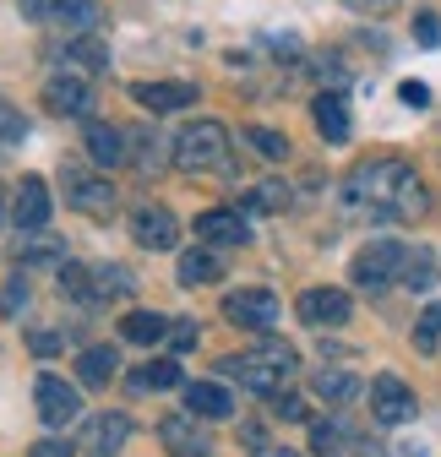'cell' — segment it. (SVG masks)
<instances>
[{"instance_id":"2e32d148","label":"cell","mask_w":441,"mask_h":457,"mask_svg":"<svg viewBox=\"0 0 441 457\" xmlns=\"http://www.w3.org/2000/svg\"><path fill=\"white\" fill-rule=\"evenodd\" d=\"M12 218H17V228H22V235H38V228L49 223V186H44L38 175H28V180L17 186Z\"/></svg>"},{"instance_id":"4316f807","label":"cell","mask_w":441,"mask_h":457,"mask_svg":"<svg viewBox=\"0 0 441 457\" xmlns=\"http://www.w3.org/2000/svg\"><path fill=\"white\" fill-rule=\"evenodd\" d=\"M398 283H404V289H414V295H425L430 283H436V251H409Z\"/></svg>"},{"instance_id":"8992f818","label":"cell","mask_w":441,"mask_h":457,"mask_svg":"<svg viewBox=\"0 0 441 457\" xmlns=\"http://www.w3.org/2000/svg\"><path fill=\"white\" fill-rule=\"evenodd\" d=\"M370 414H376V425H409L420 414V403L398 376H376L370 381Z\"/></svg>"},{"instance_id":"484cf974","label":"cell","mask_w":441,"mask_h":457,"mask_svg":"<svg viewBox=\"0 0 441 457\" xmlns=\"http://www.w3.org/2000/svg\"><path fill=\"white\" fill-rule=\"evenodd\" d=\"M54 17H61V22H71V33H93V28L104 22L98 0H54Z\"/></svg>"},{"instance_id":"3957f363","label":"cell","mask_w":441,"mask_h":457,"mask_svg":"<svg viewBox=\"0 0 441 457\" xmlns=\"http://www.w3.org/2000/svg\"><path fill=\"white\" fill-rule=\"evenodd\" d=\"M404 256H409V245H398V240H370V245L354 256L349 283H354V289H365V295L393 289V283L404 278Z\"/></svg>"},{"instance_id":"7a4b0ae2","label":"cell","mask_w":441,"mask_h":457,"mask_svg":"<svg viewBox=\"0 0 441 457\" xmlns=\"http://www.w3.org/2000/svg\"><path fill=\"white\" fill-rule=\"evenodd\" d=\"M170 163L186 169V175H218V169H229V131L218 120L180 126V137L170 142Z\"/></svg>"},{"instance_id":"d4e9b609","label":"cell","mask_w":441,"mask_h":457,"mask_svg":"<svg viewBox=\"0 0 441 457\" xmlns=\"http://www.w3.org/2000/svg\"><path fill=\"white\" fill-rule=\"evenodd\" d=\"M425 212H430V191H425V186H420V175H414V180H409V186L393 196L387 218H398V223H414V218H425Z\"/></svg>"},{"instance_id":"52a82bcc","label":"cell","mask_w":441,"mask_h":457,"mask_svg":"<svg viewBox=\"0 0 441 457\" xmlns=\"http://www.w3.org/2000/svg\"><path fill=\"white\" fill-rule=\"evenodd\" d=\"M131 240L142 251H175L180 245V223L170 207H137L131 212Z\"/></svg>"},{"instance_id":"83f0119b","label":"cell","mask_w":441,"mask_h":457,"mask_svg":"<svg viewBox=\"0 0 441 457\" xmlns=\"http://www.w3.org/2000/svg\"><path fill=\"white\" fill-rule=\"evenodd\" d=\"M137 289V278L126 267H93V295L98 300H126Z\"/></svg>"},{"instance_id":"7c38bea8","label":"cell","mask_w":441,"mask_h":457,"mask_svg":"<svg viewBox=\"0 0 441 457\" xmlns=\"http://www.w3.org/2000/svg\"><path fill=\"white\" fill-rule=\"evenodd\" d=\"M44 109L49 114H61V120H82V114L93 109V93H87V82L82 77H49L44 82Z\"/></svg>"},{"instance_id":"f546056e","label":"cell","mask_w":441,"mask_h":457,"mask_svg":"<svg viewBox=\"0 0 441 457\" xmlns=\"http://www.w3.org/2000/svg\"><path fill=\"white\" fill-rule=\"evenodd\" d=\"M245 142L262 153V158H272V163H279V158H289V137L284 131H267V126H245Z\"/></svg>"},{"instance_id":"cb8c5ba5","label":"cell","mask_w":441,"mask_h":457,"mask_svg":"<svg viewBox=\"0 0 441 457\" xmlns=\"http://www.w3.org/2000/svg\"><path fill=\"white\" fill-rule=\"evenodd\" d=\"M316 397H327V403H349V397H360V376L354 370H316Z\"/></svg>"},{"instance_id":"74e56055","label":"cell","mask_w":441,"mask_h":457,"mask_svg":"<svg viewBox=\"0 0 441 457\" xmlns=\"http://www.w3.org/2000/svg\"><path fill=\"white\" fill-rule=\"evenodd\" d=\"M272 414L289 420V425H305V420H311V414H305V397H295V392H279V397H272Z\"/></svg>"},{"instance_id":"9c48e42d","label":"cell","mask_w":441,"mask_h":457,"mask_svg":"<svg viewBox=\"0 0 441 457\" xmlns=\"http://www.w3.org/2000/svg\"><path fill=\"white\" fill-rule=\"evenodd\" d=\"M158 441H163V452H170V457H212V441H207V430L196 425L191 409L163 420L158 425Z\"/></svg>"},{"instance_id":"5bb4252c","label":"cell","mask_w":441,"mask_h":457,"mask_svg":"<svg viewBox=\"0 0 441 457\" xmlns=\"http://www.w3.org/2000/svg\"><path fill=\"white\" fill-rule=\"evenodd\" d=\"M66 202H71L77 212L109 218V212H115V186H109V180H93V175H77V169H66Z\"/></svg>"},{"instance_id":"44dd1931","label":"cell","mask_w":441,"mask_h":457,"mask_svg":"<svg viewBox=\"0 0 441 457\" xmlns=\"http://www.w3.org/2000/svg\"><path fill=\"white\" fill-rule=\"evenodd\" d=\"M77 370H82V386H109L115 370H121V354L115 349H82Z\"/></svg>"},{"instance_id":"8d00e7d4","label":"cell","mask_w":441,"mask_h":457,"mask_svg":"<svg viewBox=\"0 0 441 457\" xmlns=\"http://www.w3.org/2000/svg\"><path fill=\"white\" fill-rule=\"evenodd\" d=\"M28 137V126H22V114L6 104V98H0V147H12V142H22Z\"/></svg>"},{"instance_id":"b9f144b4","label":"cell","mask_w":441,"mask_h":457,"mask_svg":"<svg viewBox=\"0 0 441 457\" xmlns=\"http://www.w3.org/2000/svg\"><path fill=\"white\" fill-rule=\"evenodd\" d=\"M61 343H66V332H28V349L33 354H54Z\"/></svg>"},{"instance_id":"8fae6325","label":"cell","mask_w":441,"mask_h":457,"mask_svg":"<svg viewBox=\"0 0 441 457\" xmlns=\"http://www.w3.org/2000/svg\"><path fill=\"white\" fill-rule=\"evenodd\" d=\"M229 381H240L245 392H262V397H279L284 392V381H289V370H279V365H267V360H256V354H240V360H224L218 365Z\"/></svg>"},{"instance_id":"6da1fadb","label":"cell","mask_w":441,"mask_h":457,"mask_svg":"<svg viewBox=\"0 0 441 457\" xmlns=\"http://www.w3.org/2000/svg\"><path fill=\"white\" fill-rule=\"evenodd\" d=\"M409 180H414V163H404V158H365V163H354V169H349L344 196H349V207L387 212V207H393V196H398Z\"/></svg>"},{"instance_id":"ffe728a7","label":"cell","mask_w":441,"mask_h":457,"mask_svg":"<svg viewBox=\"0 0 441 457\" xmlns=\"http://www.w3.org/2000/svg\"><path fill=\"white\" fill-rule=\"evenodd\" d=\"M175 278L186 283V289H202V283H218V278H224V262H218L207 245H196V251H180Z\"/></svg>"},{"instance_id":"603a6c76","label":"cell","mask_w":441,"mask_h":457,"mask_svg":"<svg viewBox=\"0 0 441 457\" xmlns=\"http://www.w3.org/2000/svg\"><path fill=\"white\" fill-rule=\"evenodd\" d=\"M121 337L126 343H163V337H170V321H163L158 311H131L121 321Z\"/></svg>"},{"instance_id":"7402d4cb","label":"cell","mask_w":441,"mask_h":457,"mask_svg":"<svg viewBox=\"0 0 441 457\" xmlns=\"http://www.w3.org/2000/svg\"><path fill=\"white\" fill-rule=\"evenodd\" d=\"M170 386H186V376H180L175 360H153V365H142L131 376V392H170Z\"/></svg>"},{"instance_id":"f35d334b","label":"cell","mask_w":441,"mask_h":457,"mask_svg":"<svg viewBox=\"0 0 441 457\" xmlns=\"http://www.w3.org/2000/svg\"><path fill=\"white\" fill-rule=\"evenodd\" d=\"M414 38H420L425 49H436V44H441V17H436V12H420V17H414Z\"/></svg>"},{"instance_id":"bcb514c9","label":"cell","mask_w":441,"mask_h":457,"mask_svg":"<svg viewBox=\"0 0 441 457\" xmlns=\"http://www.w3.org/2000/svg\"><path fill=\"white\" fill-rule=\"evenodd\" d=\"M262 457H300V452H289V446H267Z\"/></svg>"},{"instance_id":"5b68a950","label":"cell","mask_w":441,"mask_h":457,"mask_svg":"<svg viewBox=\"0 0 441 457\" xmlns=\"http://www.w3.org/2000/svg\"><path fill=\"white\" fill-rule=\"evenodd\" d=\"M33 397H38V420L44 425H71V420H82V392L71 381H61V376H38Z\"/></svg>"},{"instance_id":"ab89813d","label":"cell","mask_w":441,"mask_h":457,"mask_svg":"<svg viewBox=\"0 0 441 457\" xmlns=\"http://www.w3.org/2000/svg\"><path fill=\"white\" fill-rule=\"evenodd\" d=\"M28 457H77V452H71V441H61V436H38V441L28 446Z\"/></svg>"},{"instance_id":"60d3db41","label":"cell","mask_w":441,"mask_h":457,"mask_svg":"<svg viewBox=\"0 0 441 457\" xmlns=\"http://www.w3.org/2000/svg\"><path fill=\"white\" fill-rule=\"evenodd\" d=\"M344 6L360 17H387V12H398V0H344Z\"/></svg>"},{"instance_id":"ba28073f","label":"cell","mask_w":441,"mask_h":457,"mask_svg":"<svg viewBox=\"0 0 441 457\" xmlns=\"http://www.w3.org/2000/svg\"><path fill=\"white\" fill-rule=\"evenodd\" d=\"M295 311H300L305 327H344V321L354 316V300H349L344 289H305V295L295 300Z\"/></svg>"},{"instance_id":"1f68e13d","label":"cell","mask_w":441,"mask_h":457,"mask_svg":"<svg viewBox=\"0 0 441 457\" xmlns=\"http://www.w3.org/2000/svg\"><path fill=\"white\" fill-rule=\"evenodd\" d=\"M251 354H256V360H267V365H279V370H289V376L300 370V354L289 349V343H279V337H262Z\"/></svg>"},{"instance_id":"836d02e7","label":"cell","mask_w":441,"mask_h":457,"mask_svg":"<svg viewBox=\"0 0 441 457\" xmlns=\"http://www.w3.org/2000/svg\"><path fill=\"white\" fill-rule=\"evenodd\" d=\"M61 295H71V300H98V295H93V272L66 262V267H61Z\"/></svg>"},{"instance_id":"277c9868","label":"cell","mask_w":441,"mask_h":457,"mask_svg":"<svg viewBox=\"0 0 441 457\" xmlns=\"http://www.w3.org/2000/svg\"><path fill=\"white\" fill-rule=\"evenodd\" d=\"M279 295L272 289H240V295H224V316L245 332H267L272 321H279Z\"/></svg>"},{"instance_id":"7dc6e473","label":"cell","mask_w":441,"mask_h":457,"mask_svg":"<svg viewBox=\"0 0 441 457\" xmlns=\"http://www.w3.org/2000/svg\"><path fill=\"white\" fill-rule=\"evenodd\" d=\"M398 457H425V446H404V452H398Z\"/></svg>"},{"instance_id":"f6af8a7d","label":"cell","mask_w":441,"mask_h":457,"mask_svg":"<svg viewBox=\"0 0 441 457\" xmlns=\"http://www.w3.org/2000/svg\"><path fill=\"white\" fill-rule=\"evenodd\" d=\"M49 256H61V245H49V240H33L28 245V262H49Z\"/></svg>"},{"instance_id":"ac0fdd59","label":"cell","mask_w":441,"mask_h":457,"mask_svg":"<svg viewBox=\"0 0 441 457\" xmlns=\"http://www.w3.org/2000/svg\"><path fill=\"white\" fill-rule=\"evenodd\" d=\"M186 409L196 420H229L235 414V397L218 386V381H186Z\"/></svg>"},{"instance_id":"d590c367","label":"cell","mask_w":441,"mask_h":457,"mask_svg":"<svg viewBox=\"0 0 441 457\" xmlns=\"http://www.w3.org/2000/svg\"><path fill=\"white\" fill-rule=\"evenodd\" d=\"M28 300H33V295H28V283H22V278H12L6 289H0V316H22V311H28Z\"/></svg>"},{"instance_id":"4dcf8cb0","label":"cell","mask_w":441,"mask_h":457,"mask_svg":"<svg viewBox=\"0 0 441 457\" xmlns=\"http://www.w3.org/2000/svg\"><path fill=\"white\" fill-rule=\"evenodd\" d=\"M344 446H349V436H344V425H338V420L311 425V452H321V457H338Z\"/></svg>"},{"instance_id":"30bf717a","label":"cell","mask_w":441,"mask_h":457,"mask_svg":"<svg viewBox=\"0 0 441 457\" xmlns=\"http://www.w3.org/2000/svg\"><path fill=\"white\" fill-rule=\"evenodd\" d=\"M131 441V420L126 414H87V430H82V452L87 457H121V446Z\"/></svg>"},{"instance_id":"9a60e30c","label":"cell","mask_w":441,"mask_h":457,"mask_svg":"<svg viewBox=\"0 0 441 457\" xmlns=\"http://www.w3.org/2000/svg\"><path fill=\"white\" fill-rule=\"evenodd\" d=\"M131 98L153 114H175V109H191L196 104V82H137Z\"/></svg>"},{"instance_id":"4fadbf2b","label":"cell","mask_w":441,"mask_h":457,"mask_svg":"<svg viewBox=\"0 0 441 457\" xmlns=\"http://www.w3.org/2000/svg\"><path fill=\"white\" fill-rule=\"evenodd\" d=\"M196 240L202 245H245L251 240V223L235 212V207H207L196 218Z\"/></svg>"},{"instance_id":"7bdbcfd3","label":"cell","mask_w":441,"mask_h":457,"mask_svg":"<svg viewBox=\"0 0 441 457\" xmlns=\"http://www.w3.org/2000/svg\"><path fill=\"white\" fill-rule=\"evenodd\" d=\"M170 343H175L180 354H186V349H196V327H191V321H170Z\"/></svg>"},{"instance_id":"d6a6232c","label":"cell","mask_w":441,"mask_h":457,"mask_svg":"<svg viewBox=\"0 0 441 457\" xmlns=\"http://www.w3.org/2000/svg\"><path fill=\"white\" fill-rule=\"evenodd\" d=\"M436 337H441V300H436V305H425V316L414 321V349H420V354H430V349H436Z\"/></svg>"},{"instance_id":"e575fe53","label":"cell","mask_w":441,"mask_h":457,"mask_svg":"<svg viewBox=\"0 0 441 457\" xmlns=\"http://www.w3.org/2000/svg\"><path fill=\"white\" fill-rule=\"evenodd\" d=\"M251 207H262V212H284V207H289V186H272V180L256 186V191H251Z\"/></svg>"},{"instance_id":"ee69618b","label":"cell","mask_w":441,"mask_h":457,"mask_svg":"<svg viewBox=\"0 0 441 457\" xmlns=\"http://www.w3.org/2000/svg\"><path fill=\"white\" fill-rule=\"evenodd\" d=\"M398 98H404L409 109H425V104H430V87H425V82H404V87H398Z\"/></svg>"},{"instance_id":"d6986e66","label":"cell","mask_w":441,"mask_h":457,"mask_svg":"<svg viewBox=\"0 0 441 457\" xmlns=\"http://www.w3.org/2000/svg\"><path fill=\"white\" fill-rule=\"evenodd\" d=\"M311 120H316V131L327 142H349V104H344V93H316Z\"/></svg>"},{"instance_id":"e0dca14e","label":"cell","mask_w":441,"mask_h":457,"mask_svg":"<svg viewBox=\"0 0 441 457\" xmlns=\"http://www.w3.org/2000/svg\"><path fill=\"white\" fill-rule=\"evenodd\" d=\"M131 131H121V126H104V120H87V158L98 163V169H121L131 153Z\"/></svg>"},{"instance_id":"f1b7e54d","label":"cell","mask_w":441,"mask_h":457,"mask_svg":"<svg viewBox=\"0 0 441 457\" xmlns=\"http://www.w3.org/2000/svg\"><path fill=\"white\" fill-rule=\"evenodd\" d=\"M66 61L82 66V71H104V66H109V44L93 38V33H77V44L66 49Z\"/></svg>"}]
</instances>
